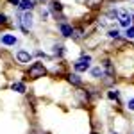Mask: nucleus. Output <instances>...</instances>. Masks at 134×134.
<instances>
[{"label":"nucleus","mask_w":134,"mask_h":134,"mask_svg":"<svg viewBox=\"0 0 134 134\" xmlns=\"http://www.w3.org/2000/svg\"><path fill=\"white\" fill-rule=\"evenodd\" d=\"M47 75V68L43 66L41 63H34L31 68H29V72H27V77L29 79H40V77H45Z\"/></svg>","instance_id":"nucleus-1"},{"label":"nucleus","mask_w":134,"mask_h":134,"mask_svg":"<svg viewBox=\"0 0 134 134\" xmlns=\"http://www.w3.org/2000/svg\"><path fill=\"white\" fill-rule=\"evenodd\" d=\"M90 61H91V59H90L88 55H86V57H81L79 61L75 63V70H77V72H86V70L90 68Z\"/></svg>","instance_id":"nucleus-2"},{"label":"nucleus","mask_w":134,"mask_h":134,"mask_svg":"<svg viewBox=\"0 0 134 134\" xmlns=\"http://www.w3.org/2000/svg\"><path fill=\"white\" fill-rule=\"evenodd\" d=\"M31 27H32V14L31 13H25L21 16V29H23V32H27Z\"/></svg>","instance_id":"nucleus-3"},{"label":"nucleus","mask_w":134,"mask_h":134,"mask_svg":"<svg viewBox=\"0 0 134 134\" xmlns=\"http://www.w3.org/2000/svg\"><path fill=\"white\" fill-rule=\"evenodd\" d=\"M116 16H118V20H120V23H122L124 27H129V25H131V16H129V13H125V11H116Z\"/></svg>","instance_id":"nucleus-4"},{"label":"nucleus","mask_w":134,"mask_h":134,"mask_svg":"<svg viewBox=\"0 0 134 134\" xmlns=\"http://www.w3.org/2000/svg\"><path fill=\"white\" fill-rule=\"evenodd\" d=\"M16 59H18V63H29L31 61V54L25 52V50H20L16 54Z\"/></svg>","instance_id":"nucleus-5"},{"label":"nucleus","mask_w":134,"mask_h":134,"mask_svg":"<svg viewBox=\"0 0 134 134\" xmlns=\"http://www.w3.org/2000/svg\"><path fill=\"white\" fill-rule=\"evenodd\" d=\"M59 29H61V32H63V36H66V38H70V36H72V27H70V25H66V23H61V27H59Z\"/></svg>","instance_id":"nucleus-6"},{"label":"nucleus","mask_w":134,"mask_h":134,"mask_svg":"<svg viewBox=\"0 0 134 134\" xmlns=\"http://www.w3.org/2000/svg\"><path fill=\"white\" fill-rule=\"evenodd\" d=\"M32 7H34L32 0H21L20 2V9H23V11H31Z\"/></svg>","instance_id":"nucleus-7"},{"label":"nucleus","mask_w":134,"mask_h":134,"mask_svg":"<svg viewBox=\"0 0 134 134\" xmlns=\"http://www.w3.org/2000/svg\"><path fill=\"white\" fill-rule=\"evenodd\" d=\"M2 43L4 45H14L16 43V38L11 36V34H5V36H2Z\"/></svg>","instance_id":"nucleus-8"},{"label":"nucleus","mask_w":134,"mask_h":134,"mask_svg":"<svg viewBox=\"0 0 134 134\" xmlns=\"http://www.w3.org/2000/svg\"><path fill=\"white\" fill-rule=\"evenodd\" d=\"M86 4H88L90 9H98L102 5V0H86Z\"/></svg>","instance_id":"nucleus-9"},{"label":"nucleus","mask_w":134,"mask_h":134,"mask_svg":"<svg viewBox=\"0 0 134 134\" xmlns=\"http://www.w3.org/2000/svg\"><path fill=\"white\" fill-rule=\"evenodd\" d=\"M68 81L72 84H75V86H81V79H79L77 73H70V75H68Z\"/></svg>","instance_id":"nucleus-10"},{"label":"nucleus","mask_w":134,"mask_h":134,"mask_svg":"<svg viewBox=\"0 0 134 134\" xmlns=\"http://www.w3.org/2000/svg\"><path fill=\"white\" fill-rule=\"evenodd\" d=\"M104 66H105V72H107V75H109V77H113V75H114V68H113V64H111L109 61H105V64H104Z\"/></svg>","instance_id":"nucleus-11"},{"label":"nucleus","mask_w":134,"mask_h":134,"mask_svg":"<svg viewBox=\"0 0 134 134\" xmlns=\"http://www.w3.org/2000/svg\"><path fill=\"white\" fill-rule=\"evenodd\" d=\"M72 38L73 40H81V38H82V29H73L72 31Z\"/></svg>","instance_id":"nucleus-12"},{"label":"nucleus","mask_w":134,"mask_h":134,"mask_svg":"<svg viewBox=\"0 0 134 134\" xmlns=\"http://www.w3.org/2000/svg\"><path fill=\"white\" fill-rule=\"evenodd\" d=\"M61 9H63V5H61V4H59L57 0H52V11H54V13H59Z\"/></svg>","instance_id":"nucleus-13"},{"label":"nucleus","mask_w":134,"mask_h":134,"mask_svg":"<svg viewBox=\"0 0 134 134\" xmlns=\"http://www.w3.org/2000/svg\"><path fill=\"white\" fill-rule=\"evenodd\" d=\"M13 90L18 91V93H23V91H25V86H23L21 82H16V84H13Z\"/></svg>","instance_id":"nucleus-14"},{"label":"nucleus","mask_w":134,"mask_h":134,"mask_svg":"<svg viewBox=\"0 0 134 134\" xmlns=\"http://www.w3.org/2000/svg\"><path fill=\"white\" fill-rule=\"evenodd\" d=\"M91 73H93V77H102V75H104V70H102V68H93Z\"/></svg>","instance_id":"nucleus-15"},{"label":"nucleus","mask_w":134,"mask_h":134,"mask_svg":"<svg viewBox=\"0 0 134 134\" xmlns=\"http://www.w3.org/2000/svg\"><path fill=\"white\" fill-rule=\"evenodd\" d=\"M109 36H111V38H114V40H118V36H120V32H118L116 29H114V31H109Z\"/></svg>","instance_id":"nucleus-16"},{"label":"nucleus","mask_w":134,"mask_h":134,"mask_svg":"<svg viewBox=\"0 0 134 134\" xmlns=\"http://www.w3.org/2000/svg\"><path fill=\"white\" fill-rule=\"evenodd\" d=\"M54 54H55V55H61V54H63V47H59V45L54 47Z\"/></svg>","instance_id":"nucleus-17"},{"label":"nucleus","mask_w":134,"mask_h":134,"mask_svg":"<svg viewBox=\"0 0 134 134\" xmlns=\"http://www.w3.org/2000/svg\"><path fill=\"white\" fill-rule=\"evenodd\" d=\"M114 45H116V47H127V43H125L124 40H116V41H114Z\"/></svg>","instance_id":"nucleus-18"},{"label":"nucleus","mask_w":134,"mask_h":134,"mask_svg":"<svg viewBox=\"0 0 134 134\" xmlns=\"http://www.w3.org/2000/svg\"><path fill=\"white\" fill-rule=\"evenodd\" d=\"M127 38H134V27H129L127 29Z\"/></svg>","instance_id":"nucleus-19"},{"label":"nucleus","mask_w":134,"mask_h":134,"mask_svg":"<svg viewBox=\"0 0 134 134\" xmlns=\"http://www.w3.org/2000/svg\"><path fill=\"white\" fill-rule=\"evenodd\" d=\"M107 97H109V98H118V91H109Z\"/></svg>","instance_id":"nucleus-20"},{"label":"nucleus","mask_w":134,"mask_h":134,"mask_svg":"<svg viewBox=\"0 0 134 134\" xmlns=\"http://www.w3.org/2000/svg\"><path fill=\"white\" fill-rule=\"evenodd\" d=\"M4 23H7V16L5 14H0V25H4Z\"/></svg>","instance_id":"nucleus-21"},{"label":"nucleus","mask_w":134,"mask_h":134,"mask_svg":"<svg viewBox=\"0 0 134 134\" xmlns=\"http://www.w3.org/2000/svg\"><path fill=\"white\" fill-rule=\"evenodd\" d=\"M9 4H13V5H20V0H9Z\"/></svg>","instance_id":"nucleus-22"},{"label":"nucleus","mask_w":134,"mask_h":134,"mask_svg":"<svg viewBox=\"0 0 134 134\" xmlns=\"http://www.w3.org/2000/svg\"><path fill=\"white\" fill-rule=\"evenodd\" d=\"M129 107H131V109H134V100H131V102H129Z\"/></svg>","instance_id":"nucleus-23"},{"label":"nucleus","mask_w":134,"mask_h":134,"mask_svg":"<svg viewBox=\"0 0 134 134\" xmlns=\"http://www.w3.org/2000/svg\"><path fill=\"white\" fill-rule=\"evenodd\" d=\"M93 134H97V132H93Z\"/></svg>","instance_id":"nucleus-24"}]
</instances>
